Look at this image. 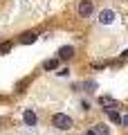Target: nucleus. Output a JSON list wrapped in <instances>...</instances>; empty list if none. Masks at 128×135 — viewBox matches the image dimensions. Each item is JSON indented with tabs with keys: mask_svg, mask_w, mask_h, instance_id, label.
<instances>
[{
	"mask_svg": "<svg viewBox=\"0 0 128 135\" xmlns=\"http://www.w3.org/2000/svg\"><path fill=\"white\" fill-rule=\"evenodd\" d=\"M52 126L56 131H70L72 126H74V122H72V117H67L65 113H56V115L52 117Z\"/></svg>",
	"mask_w": 128,
	"mask_h": 135,
	"instance_id": "obj_1",
	"label": "nucleus"
},
{
	"mask_svg": "<svg viewBox=\"0 0 128 135\" xmlns=\"http://www.w3.org/2000/svg\"><path fill=\"white\" fill-rule=\"evenodd\" d=\"M92 11H95V5H92V0H79V16L88 18Z\"/></svg>",
	"mask_w": 128,
	"mask_h": 135,
	"instance_id": "obj_2",
	"label": "nucleus"
},
{
	"mask_svg": "<svg viewBox=\"0 0 128 135\" xmlns=\"http://www.w3.org/2000/svg\"><path fill=\"white\" fill-rule=\"evenodd\" d=\"M74 56V47H72V45H63L61 50H58V61H70V59Z\"/></svg>",
	"mask_w": 128,
	"mask_h": 135,
	"instance_id": "obj_3",
	"label": "nucleus"
},
{
	"mask_svg": "<svg viewBox=\"0 0 128 135\" xmlns=\"http://www.w3.org/2000/svg\"><path fill=\"white\" fill-rule=\"evenodd\" d=\"M99 106H104L106 110H112V108H115V110H117V106H119V104H117V101L112 99V97L104 95V97H99Z\"/></svg>",
	"mask_w": 128,
	"mask_h": 135,
	"instance_id": "obj_4",
	"label": "nucleus"
},
{
	"mask_svg": "<svg viewBox=\"0 0 128 135\" xmlns=\"http://www.w3.org/2000/svg\"><path fill=\"white\" fill-rule=\"evenodd\" d=\"M112 20H115V11H112V9H104V11L99 14V23H101V25H110Z\"/></svg>",
	"mask_w": 128,
	"mask_h": 135,
	"instance_id": "obj_5",
	"label": "nucleus"
},
{
	"mask_svg": "<svg viewBox=\"0 0 128 135\" xmlns=\"http://www.w3.org/2000/svg\"><path fill=\"white\" fill-rule=\"evenodd\" d=\"M23 119H25V124L27 126H36V113L34 110H29V108H25V113H23Z\"/></svg>",
	"mask_w": 128,
	"mask_h": 135,
	"instance_id": "obj_6",
	"label": "nucleus"
},
{
	"mask_svg": "<svg viewBox=\"0 0 128 135\" xmlns=\"http://www.w3.org/2000/svg\"><path fill=\"white\" fill-rule=\"evenodd\" d=\"M36 34L34 32H27V34H23V36H20V43H27V45H32V43H36Z\"/></svg>",
	"mask_w": 128,
	"mask_h": 135,
	"instance_id": "obj_7",
	"label": "nucleus"
},
{
	"mask_svg": "<svg viewBox=\"0 0 128 135\" xmlns=\"http://www.w3.org/2000/svg\"><path fill=\"white\" fill-rule=\"evenodd\" d=\"M92 131H95L97 135H110V131H108V126H106V124H95V128H92Z\"/></svg>",
	"mask_w": 128,
	"mask_h": 135,
	"instance_id": "obj_8",
	"label": "nucleus"
},
{
	"mask_svg": "<svg viewBox=\"0 0 128 135\" xmlns=\"http://www.w3.org/2000/svg\"><path fill=\"white\" fill-rule=\"evenodd\" d=\"M43 68H45V70H56V68H58V59H50V61H45Z\"/></svg>",
	"mask_w": 128,
	"mask_h": 135,
	"instance_id": "obj_9",
	"label": "nucleus"
},
{
	"mask_svg": "<svg viewBox=\"0 0 128 135\" xmlns=\"http://www.w3.org/2000/svg\"><path fill=\"white\" fill-rule=\"evenodd\" d=\"M108 117H110V122H115V124H121V117H119L117 110H108Z\"/></svg>",
	"mask_w": 128,
	"mask_h": 135,
	"instance_id": "obj_10",
	"label": "nucleus"
},
{
	"mask_svg": "<svg viewBox=\"0 0 128 135\" xmlns=\"http://www.w3.org/2000/svg\"><path fill=\"white\" fill-rule=\"evenodd\" d=\"M83 88H85V92H95V90H97V83H95V81H85Z\"/></svg>",
	"mask_w": 128,
	"mask_h": 135,
	"instance_id": "obj_11",
	"label": "nucleus"
},
{
	"mask_svg": "<svg viewBox=\"0 0 128 135\" xmlns=\"http://www.w3.org/2000/svg\"><path fill=\"white\" fill-rule=\"evenodd\" d=\"M11 50V43H0V54H7Z\"/></svg>",
	"mask_w": 128,
	"mask_h": 135,
	"instance_id": "obj_12",
	"label": "nucleus"
},
{
	"mask_svg": "<svg viewBox=\"0 0 128 135\" xmlns=\"http://www.w3.org/2000/svg\"><path fill=\"white\" fill-rule=\"evenodd\" d=\"M58 74H61V77H67V74H70V70H67V68H63V70H58Z\"/></svg>",
	"mask_w": 128,
	"mask_h": 135,
	"instance_id": "obj_13",
	"label": "nucleus"
},
{
	"mask_svg": "<svg viewBox=\"0 0 128 135\" xmlns=\"http://www.w3.org/2000/svg\"><path fill=\"white\" fill-rule=\"evenodd\" d=\"M85 135H97V133H95V131L90 128V131H85Z\"/></svg>",
	"mask_w": 128,
	"mask_h": 135,
	"instance_id": "obj_14",
	"label": "nucleus"
},
{
	"mask_svg": "<svg viewBox=\"0 0 128 135\" xmlns=\"http://www.w3.org/2000/svg\"><path fill=\"white\" fill-rule=\"evenodd\" d=\"M121 122H124V124H126V126H128V115H126V117H124V119H121Z\"/></svg>",
	"mask_w": 128,
	"mask_h": 135,
	"instance_id": "obj_15",
	"label": "nucleus"
}]
</instances>
